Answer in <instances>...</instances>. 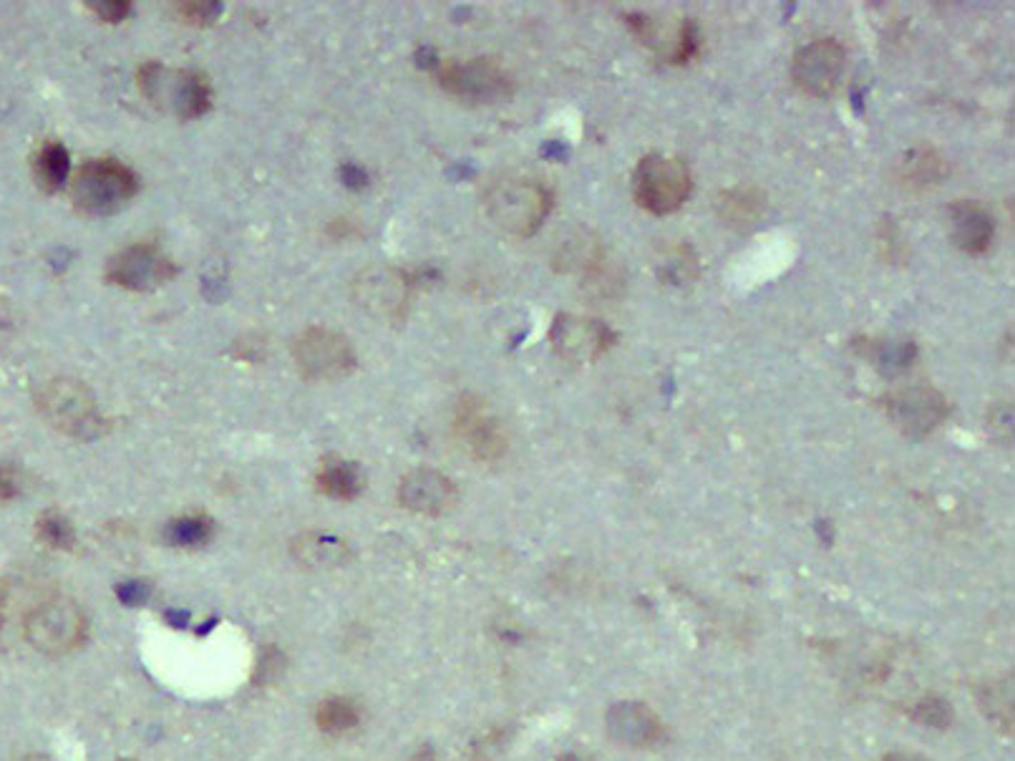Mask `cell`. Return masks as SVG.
Wrapping results in <instances>:
<instances>
[{"mask_svg":"<svg viewBox=\"0 0 1015 761\" xmlns=\"http://www.w3.org/2000/svg\"><path fill=\"white\" fill-rule=\"evenodd\" d=\"M316 721L323 733H346L358 727V721H361V711H358L356 701H350V698L334 696V698H326V701L318 706Z\"/></svg>","mask_w":1015,"mask_h":761,"instance_id":"obj_26","label":"cell"},{"mask_svg":"<svg viewBox=\"0 0 1015 761\" xmlns=\"http://www.w3.org/2000/svg\"><path fill=\"white\" fill-rule=\"evenodd\" d=\"M456 499H459V487L442 472L419 467L401 477L399 503L413 515L442 517L454 509Z\"/></svg>","mask_w":1015,"mask_h":761,"instance_id":"obj_16","label":"cell"},{"mask_svg":"<svg viewBox=\"0 0 1015 761\" xmlns=\"http://www.w3.org/2000/svg\"><path fill=\"white\" fill-rule=\"evenodd\" d=\"M766 192H761L753 184H739L716 194V214L723 225L733 230H749L751 225H757L766 212Z\"/></svg>","mask_w":1015,"mask_h":761,"instance_id":"obj_19","label":"cell"},{"mask_svg":"<svg viewBox=\"0 0 1015 761\" xmlns=\"http://www.w3.org/2000/svg\"><path fill=\"white\" fill-rule=\"evenodd\" d=\"M645 46L653 49L666 64H688L698 53V31L694 21H660L645 13L625 18Z\"/></svg>","mask_w":1015,"mask_h":761,"instance_id":"obj_15","label":"cell"},{"mask_svg":"<svg viewBox=\"0 0 1015 761\" xmlns=\"http://www.w3.org/2000/svg\"><path fill=\"white\" fill-rule=\"evenodd\" d=\"M293 558L298 560L303 568L334 570V568L346 566V562L353 558V552H350L343 537L313 532V535H303L293 542Z\"/></svg>","mask_w":1015,"mask_h":761,"instance_id":"obj_21","label":"cell"},{"mask_svg":"<svg viewBox=\"0 0 1015 761\" xmlns=\"http://www.w3.org/2000/svg\"><path fill=\"white\" fill-rule=\"evenodd\" d=\"M610 739L627 749H651L666 739V729L651 706L641 701H620L605 716Z\"/></svg>","mask_w":1015,"mask_h":761,"instance_id":"obj_17","label":"cell"},{"mask_svg":"<svg viewBox=\"0 0 1015 761\" xmlns=\"http://www.w3.org/2000/svg\"><path fill=\"white\" fill-rule=\"evenodd\" d=\"M35 406L59 434L78 442H92L109 432V419L98 409L92 389L76 379H51L43 383L35 393Z\"/></svg>","mask_w":1015,"mask_h":761,"instance_id":"obj_2","label":"cell"},{"mask_svg":"<svg viewBox=\"0 0 1015 761\" xmlns=\"http://www.w3.org/2000/svg\"><path fill=\"white\" fill-rule=\"evenodd\" d=\"M950 167L942 159L940 151L932 147H914L900 157V162L895 167L897 184H902L905 190H930V187L940 184L948 177Z\"/></svg>","mask_w":1015,"mask_h":761,"instance_id":"obj_20","label":"cell"},{"mask_svg":"<svg viewBox=\"0 0 1015 761\" xmlns=\"http://www.w3.org/2000/svg\"><path fill=\"white\" fill-rule=\"evenodd\" d=\"M885 411L905 436L924 438L945 422L950 406L938 389L918 383L885 397Z\"/></svg>","mask_w":1015,"mask_h":761,"instance_id":"obj_12","label":"cell"},{"mask_svg":"<svg viewBox=\"0 0 1015 761\" xmlns=\"http://www.w3.org/2000/svg\"><path fill=\"white\" fill-rule=\"evenodd\" d=\"M172 11L182 23L197 25V29H204V25H212L218 18L222 15V3H214V0H182V3H172Z\"/></svg>","mask_w":1015,"mask_h":761,"instance_id":"obj_29","label":"cell"},{"mask_svg":"<svg viewBox=\"0 0 1015 761\" xmlns=\"http://www.w3.org/2000/svg\"><path fill=\"white\" fill-rule=\"evenodd\" d=\"M139 177L116 159H94L78 169L71 182V200L76 210L94 218L119 212L137 197Z\"/></svg>","mask_w":1015,"mask_h":761,"instance_id":"obj_3","label":"cell"},{"mask_svg":"<svg viewBox=\"0 0 1015 761\" xmlns=\"http://www.w3.org/2000/svg\"><path fill=\"white\" fill-rule=\"evenodd\" d=\"M35 535H39V540L51 550H71L76 542L74 525H71V519L64 512H59V509H46V512L39 515Z\"/></svg>","mask_w":1015,"mask_h":761,"instance_id":"obj_27","label":"cell"},{"mask_svg":"<svg viewBox=\"0 0 1015 761\" xmlns=\"http://www.w3.org/2000/svg\"><path fill=\"white\" fill-rule=\"evenodd\" d=\"M21 492V479L11 467H0V503H11Z\"/></svg>","mask_w":1015,"mask_h":761,"instance_id":"obj_35","label":"cell"},{"mask_svg":"<svg viewBox=\"0 0 1015 761\" xmlns=\"http://www.w3.org/2000/svg\"><path fill=\"white\" fill-rule=\"evenodd\" d=\"M149 593H151V585L147 583V580H124V583L116 588V595H119L121 603H127V605L147 603Z\"/></svg>","mask_w":1015,"mask_h":761,"instance_id":"obj_33","label":"cell"},{"mask_svg":"<svg viewBox=\"0 0 1015 761\" xmlns=\"http://www.w3.org/2000/svg\"><path fill=\"white\" fill-rule=\"evenodd\" d=\"M552 192L535 177H505L484 194V212L509 237L537 235L552 210Z\"/></svg>","mask_w":1015,"mask_h":761,"instance_id":"obj_1","label":"cell"},{"mask_svg":"<svg viewBox=\"0 0 1015 761\" xmlns=\"http://www.w3.org/2000/svg\"><path fill=\"white\" fill-rule=\"evenodd\" d=\"M139 88L159 109L175 112L182 119H197L212 106V88L197 71H167L159 64H147L139 68Z\"/></svg>","mask_w":1015,"mask_h":761,"instance_id":"obj_7","label":"cell"},{"mask_svg":"<svg viewBox=\"0 0 1015 761\" xmlns=\"http://www.w3.org/2000/svg\"><path fill=\"white\" fill-rule=\"evenodd\" d=\"M948 222H950V240L955 243L965 255H983L993 243L995 225L991 212H987L981 202L973 200H958L948 208Z\"/></svg>","mask_w":1015,"mask_h":761,"instance_id":"obj_18","label":"cell"},{"mask_svg":"<svg viewBox=\"0 0 1015 761\" xmlns=\"http://www.w3.org/2000/svg\"><path fill=\"white\" fill-rule=\"evenodd\" d=\"M119 761H137V759H119Z\"/></svg>","mask_w":1015,"mask_h":761,"instance_id":"obj_40","label":"cell"},{"mask_svg":"<svg viewBox=\"0 0 1015 761\" xmlns=\"http://www.w3.org/2000/svg\"><path fill=\"white\" fill-rule=\"evenodd\" d=\"M912 719L930 729H948L952 719H955V711H952V706L945 701V698L928 696V698H922V701H918V706H914Z\"/></svg>","mask_w":1015,"mask_h":761,"instance_id":"obj_28","label":"cell"},{"mask_svg":"<svg viewBox=\"0 0 1015 761\" xmlns=\"http://www.w3.org/2000/svg\"><path fill=\"white\" fill-rule=\"evenodd\" d=\"M436 82L444 92L466 106H491L515 96V78L494 59H469L438 64Z\"/></svg>","mask_w":1015,"mask_h":761,"instance_id":"obj_5","label":"cell"},{"mask_svg":"<svg viewBox=\"0 0 1015 761\" xmlns=\"http://www.w3.org/2000/svg\"><path fill=\"white\" fill-rule=\"evenodd\" d=\"M416 277L393 265H371L353 277L350 295L366 313L385 324H401L409 316Z\"/></svg>","mask_w":1015,"mask_h":761,"instance_id":"obj_8","label":"cell"},{"mask_svg":"<svg viewBox=\"0 0 1015 761\" xmlns=\"http://www.w3.org/2000/svg\"><path fill=\"white\" fill-rule=\"evenodd\" d=\"M71 172L68 149L61 141H46L33 157V177L35 184L46 194H56L66 184Z\"/></svg>","mask_w":1015,"mask_h":761,"instance_id":"obj_23","label":"cell"},{"mask_svg":"<svg viewBox=\"0 0 1015 761\" xmlns=\"http://www.w3.org/2000/svg\"><path fill=\"white\" fill-rule=\"evenodd\" d=\"M88 11H94L98 21L104 23H121L131 15L129 0H102V3H86Z\"/></svg>","mask_w":1015,"mask_h":761,"instance_id":"obj_32","label":"cell"},{"mask_svg":"<svg viewBox=\"0 0 1015 761\" xmlns=\"http://www.w3.org/2000/svg\"><path fill=\"white\" fill-rule=\"evenodd\" d=\"M416 761H436V757H434V751H431V749H424V751H421V754L416 757Z\"/></svg>","mask_w":1015,"mask_h":761,"instance_id":"obj_38","label":"cell"},{"mask_svg":"<svg viewBox=\"0 0 1015 761\" xmlns=\"http://www.w3.org/2000/svg\"><path fill=\"white\" fill-rule=\"evenodd\" d=\"M454 434L476 462H497L507 452V434L487 401L462 397L454 411Z\"/></svg>","mask_w":1015,"mask_h":761,"instance_id":"obj_13","label":"cell"},{"mask_svg":"<svg viewBox=\"0 0 1015 761\" xmlns=\"http://www.w3.org/2000/svg\"><path fill=\"white\" fill-rule=\"evenodd\" d=\"M214 530H218V527H214L212 517L184 515V517L172 519V522L167 525L165 537L169 545H175V548L197 550V548H204V545L212 540Z\"/></svg>","mask_w":1015,"mask_h":761,"instance_id":"obj_25","label":"cell"},{"mask_svg":"<svg viewBox=\"0 0 1015 761\" xmlns=\"http://www.w3.org/2000/svg\"><path fill=\"white\" fill-rule=\"evenodd\" d=\"M293 361L303 379L336 381L356 371V351L346 336L330 328H308L295 338Z\"/></svg>","mask_w":1015,"mask_h":761,"instance_id":"obj_9","label":"cell"},{"mask_svg":"<svg viewBox=\"0 0 1015 761\" xmlns=\"http://www.w3.org/2000/svg\"><path fill=\"white\" fill-rule=\"evenodd\" d=\"M977 706H981L985 719H991L1003 733H1013V680L1011 678H1001V680H985V684L977 688Z\"/></svg>","mask_w":1015,"mask_h":761,"instance_id":"obj_24","label":"cell"},{"mask_svg":"<svg viewBox=\"0 0 1015 761\" xmlns=\"http://www.w3.org/2000/svg\"><path fill=\"white\" fill-rule=\"evenodd\" d=\"M869 356H873V361L882 371H902V369H907V366L912 363L914 346H910V343H892V346L877 343Z\"/></svg>","mask_w":1015,"mask_h":761,"instance_id":"obj_31","label":"cell"},{"mask_svg":"<svg viewBox=\"0 0 1015 761\" xmlns=\"http://www.w3.org/2000/svg\"><path fill=\"white\" fill-rule=\"evenodd\" d=\"M847 68V51L839 41L820 39L796 51L792 78L796 88L812 98H826L837 92Z\"/></svg>","mask_w":1015,"mask_h":761,"instance_id":"obj_11","label":"cell"},{"mask_svg":"<svg viewBox=\"0 0 1015 761\" xmlns=\"http://www.w3.org/2000/svg\"><path fill=\"white\" fill-rule=\"evenodd\" d=\"M340 182H343L348 190H363V187L368 184V175L361 167L343 165L340 167Z\"/></svg>","mask_w":1015,"mask_h":761,"instance_id":"obj_36","label":"cell"},{"mask_svg":"<svg viewBox=\"0 0 1015 761\" xmlns=\"http://www.w3.org/2000/svg\"><path fill=\"white\" fill-rule=\"evenodd\" d=\"M550 343L562 361L585 366L595 363L600 356L610 351V346L615 343V334L595 318L560 313L552 320Z\"/></svg>","mask_w":1015,"mask_h":761,"instance_id":"obj_14","label":"cell"},{"mask_svg":"<svg viewBox=\"0 0 1015 761\" xmlns=\"http://www.w3.org/2000/svg\"><path fill=\"white\" fill-rule=\"evenodd\" d=\"M557 761H582L580 757H574V754H568V757H560Z\"/></svg>","mask_w":1015,"mask_h":761,"instance_id":"obj_39","label":"cell"},{"mask_svg":"<svg viewBox=\"0 0 1015 761\" xmlns=\"http://www.w3.org/2000/svg\"><path fill=\"white\" fill-rule=\"evenodd\" d=\"M15 336V313L11 308V303L6 298H0V348L6 343H11Z\"/></svg>","mask_w":1015,"mask_h":761,"instance_id":"obj_34","label":"cell"},{"mask_svg":"<svg viewBox=\"0 0 1015 761\" xmlns=\"http://www.w3.org/2000/svg\"><path fill=\"white\" fill-rule=\"evenodd\" d=\"M179 265L155 243L124 247L106 263V281L131 293L157 290L175 281Z\"/></svg>","mask_w":1015,"mask_h":761,"instance_id":"obj_10","label":"cell"},{"mask_svg":"<svg viewBox=\"0 0 1015 761\" xmlns=\"http://www.w3.org/2000/svg\"><path fill=\"white\" fill-rule=\"evenodd\" d=\"M316 487L326 497L343 499V503H350V499H356V497L363 495L366 474L353 462L326 459L320 464V469L316 474Z\"/></svg>","mask_w":1015,"mask_h":761,"instance_id":"obj_22","label":"cell"},{"mask_svg":"<svg viewBox=\"0 0 1015 761\" xmlns=\"http://www.w3.org/2000/svg\"><path fill=\"white\" fill-rule=\"evenodd\" d=\"M660 275H663V281L683 285L686 281H690V277L698 275L696 257L690 255L688 247H676L673 253L666 255V260H663V273Z\"/></svg>","mask_w":1015,"mask_h":761,"instance_id":"obj_30","label":"cell"},{"mask_svg":"<svg viewBox=\"0 0 1015 761\" xmlns=\"http://www.w3.org/2000/svg\"><path fill=\"white\" fill-rule=\"evenodd\" d=\"M694 190L688 165L673 155H645L633 172L635 202L651 214L678 212Z\"/></svg>","mask_w":1015,"mask_h":761,"instance_id":"obj_4","label":"cell"},{"mask_svg":"<svg viewBox=\"0 0 1015 761\" xmlns=\"http://www.w3.org/2000/svg\"><path fill=\"white\" fill-rule=\"evenodd\" d=\"M882 761H928V759L920 754H912V751H892V754H887Z\"/></svg>","mask_w":1015,"mask_h":761,"instance_id":"obj_37","label":"cell"},{"mask_svg":"<svg viewBox=\"0 0 1015 761\" xmlns=\"http://www.w3.org/2000/svg\"><path fill=\"white\" fill-rule=\"evenodd\" d=\"M25 641L46 656H66L76 651L86 638V615L74 600L51 598L43 600L25 615Z\"/></svg>","mask_w":1015,"mask_h":761,"instance_id":"obj_6","label":"cell"}]
</instances>
